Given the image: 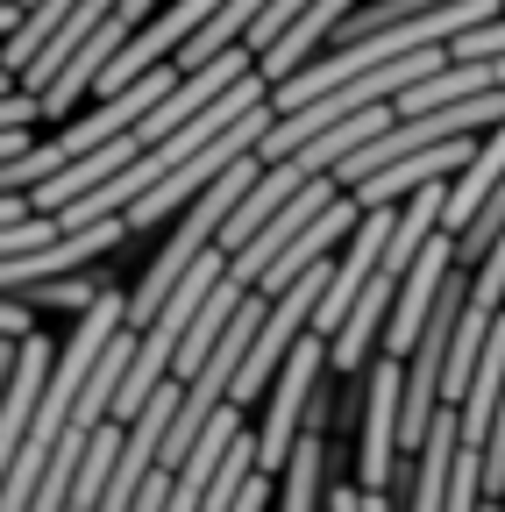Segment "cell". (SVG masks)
<instances>
[{"mask_svg":"<svg viewBox=\"0 0 505 512\" xmlns=\"http://www.w3.org/2000/svg\"><path fill=\"white\" fill-rule=\"evenodd\" d=\"M363 512H406V484H392V491H363Z\"/></svg>","mask_w":505,"mask_h":512,"instance_id":"obj_13","label":"cell"},{"mask_svg":"<svg viewBox=\"0 0 505 512\" xmlns=\"http://www.w3.org/2000/svg\"><path fill=\"white\" fill-rule=\"evenodd\" d=\"M498 178H505V121H491V128H484V143L470 150V164L449 178V200H441V228L456 235V228L484 207V192H491Z\"/></svg>","mask_w":505,"mask_h":512,"instance_id":"obj_8","label":"cell"},{"mask_svg":"<svg viewBox=\"0 0 505 512\" xmlns=\"http://www.w3.org/2000/svg\"><path fill=\"white\" fill-rule=\"evenodd\" d=\"M399 413H406V356L377 342L370 349V384H363V420H356V484L363 491L406 484L413 456H399Z\"/></svg>","mask_w":505,"mask_h":512,"instance_id":"obj_2","label":"cell"},{"mask_svg":"<svg viewBox=\"0 0 505 512\" xmlns=\"http://www.w3.org/2000/svg\"><path fill=\"white\" fill-rule=\"evenodd\" d=\"M321 370H328V335L306 328V335L285 349V363H278V377H271V399H264V420H257V470H264L271 484H278L292 441H299V413H306V392H313V377H321Z\"/></svg>","mask_w":505,"mask_h":512,"instance_id":"obj_3","label":"cell"},{"mask_svg":"<svg viewBox=\"0 0 505 512\" xmlns=\"http://www.w3.org/2000/svg\"><path fill=\"white\" fill-rule=\"evenodd\" d=\"M299 15H306V0H264L257 22L242 29V43H249V50H271V36H278L285 22H299Z\"/></svg>","mask_w":505,"mask_h":512,"instance_id":"obj_12","label":"cell"},{"mask_svg":"<svg viewBox=\"0 0 505 512\" xmlns=\"http://www.w3.org/2000/svg\"><path fill=\"white\" fill-rule=\"evenodd\" d=\"M107 264H114V256H107ZM107 264H86V271H65V278H36V285L8 292V299H22V306H36V313H79V306L107 285Z\"/></svg>","mask_w":505,"mask_h":512,"instance_id":"obj_9","label":"cell"},{"mask_svg":"<svg viewBox=\"0 0 505 512\" xmlns=\"http://www.w3.org/2000/svg\"><path fill=\"white\" fill-rule=\"evenodd\" d=\"M264 128H271V100L264 107H249L235 128H221V136H207L193 157H178L150 192H136V200L129 207H121V221H129V235H150V228H164L178 207H193L200 200V185H214L235 157H249V150H257V136H264Z\"/></svg>","mask_w":505,"mask_h":512,"instance_id":"obj_1","label":"cell"},{"mask_svg":"<svg viewBox=\"0 0 505 512\" xmlns=\"http://www.w3.org/2000/svg\"><path fill=\"white\" fill-rule=\"evenodd\" d=\"M36 143V121H22V128H0V157H15V150H29Z\"/></svg>","mask_w":505,"mask_h":512,"instance_id":"obj_14","label":"cell"},{"mask_svg":"<svg viewBox=\"0 0 505 512\" xmlns=\"http://www.w3.org/2000/svg\"><path fill=\"white\" fill-rule=\"evenodd\" d=\"M498 235H505V178L484 192V207H477V214L456 228V264H477V256H484Z\"/></svg>","mask_w":505,"mask_h":512,"instance_id":"obj_10","label":"cell"},{"mask_svg":"<svg viewBox=\"0 0 505 512\" xmlns=\"http://www.w3.org/2000/svg\"><path fill=\"white\" fill-rule=\"evenodd\" d=\"M356 8V0H306V15L299 22H285L278 36H271V50H257V72L278 86V79H292L299 64L313 57V50H328L335 43V22Z\"/></svg>","mask_w":505,"mask_h":512,"instance_id":"obj_6","label":"cell"},{"mask_svg":"<svg viewBox=\"0 0 505 512\" xmlns=\"http://www.w3.org/2000/svg\"><path fill=\"white\" fill-rule=\"evenodd\" d=\"M50 363H57L50 335H43V328H29V335L15 342V363H8V377H0V477H8L15 448H22V434H29V413H36L43 384H50Z\"/></svg>","mask_w":505,"mask_h":512,"instance_id":"obj_4","label":"cell"},{"mask_svg":"<svg viewBox=\"0 0 505 512\" xmlns=\"http://www.w3.org/2000/svg\"><path fill=\"white\" fill-rule=\"evenodd\" d=\"M328 477H335V448H328V434H321V427H299L292 456H285V470H278V512H321Z\"/></svg>","mask_w":505,"mask_h":512,"instance_id":"obj_7","label":"cell"},{"mask_svg":"<svg viewBox=\"0 0 505 512\" xmlns=\"http://www.w3.org/2000/svg\"><path fill=\"white\" fill-rule=\"evenodd\" d=\"M441 512H484V463H477L470 441L456 448V463H449V498H441Z\"/></svg>","mask_w":505,"mask_h":512,"instance_id":"obj_11","label":"cell"},{"mask_svg":"<svg viewBox=\"0 0 505 512\" xmlns=\"http://www.w3.org/2000/svg\"><path fill=\"white\" fill-rule=\"evenodd\" d=\"M356 221H363V207L349 200V185H342L335 200H328L321 214H313V221H306V228H299V235H292V242H285V249L271 256V264H264V271H257V292H271V299H278V292H285V285H292V278H299L306 264H321V256H335V249L349 242V228H356Z\"/></svg>","mask_w":505,"mask_h":512,"instance_id":"obj_5","label":"cell"}]
</instances>
